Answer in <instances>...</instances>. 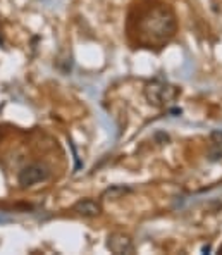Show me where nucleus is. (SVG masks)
<instances>
[{
    "label": "nucleus",
    "mask_w": 222,
    "mask_h": 255,
    "mask_svg": "<svg viewBox=\"0 0 222 255\" xmlns=\"http://www.w3.org/2000/svg\"><path fill=\"white\" fill-rule=\"evenodd\" d=\"M179 95V88L171 83H165V81H150L145 86V99L150 106L155 107H164L167 104L174 102L176 97Z\"/></svg>",
    "instance_id": "nucleus-2"
},
{
    "label": "nucleus",
    "mask_w": 222,
    "mask_h": 255,
    "mask_svg": "<svg viewBox=\"0 0 222 255\" xmlns=\"http://www.w3.org/2000/svg\"><path fill=\"white\" fill-rule=\"evenodd\" d=\"M212 138H214V140H219L217 143H221V141H222V133H221V131H214V133H212Z\"/></svg>",
    "instance_id": "nucleus-7"
},
{
    "label": "nucleus",
    "mask_w": 222,
    "mask_h": 255,
    "mask_svg": "<svg viewBox=\"0 0 222 255\" xmlns=\"http://www.w3.org/2000/svg\"><path fill=\"white\" fill-rule=\"evenodd\" d=\"M143 29L145 33H148L153 40L162 42V40H167L174 35L176 29V21L174 16L169 9L165 7H157L150 12V16L143 21Z\"/></svg>",
    "instance_id": "nucleus-1"
},
{
    "label": "nucleus",
    "mask_w": 222,
    "mask_h": 255,
    "mask_svg": "<svg viewBox=\"0 0 222 255\" xmlns=\"http://www.w3.org/2000/svg\"><path fill=\"white\" fill-rule=\"evenodd\" d=\"M100 205L97 204L95 200H90V198H86V200H80L76 205H74V212H78L80 216H85V217H95L100 214Z\"/></svg>",
    "instance_id": "nucleus-5"
},
{
    "label": "nucleus",
    "mask_w": 222,
    "mask_h": 255,
    "mask_svg": "<svg viewBox=\"0 0 222 255\" xmlns=\"http://www.w3.org/2000/svg\"><path fill=\"white\" fill-rule=\"evenodd\" d=\"M107 247L111 249L112 254H133L134 247H133V242L127 235L124 233H112L109 236V242H107Z\"/></svg>",
    "instance_id": "nucleus-4"
},
{
    "label": "nucleus",
    "mask_w": 222,
    "mask_h": 255,
    "mask_svg": "<svg viewBox=\"0 0 222 255\" xmlns=\"http://www.w3.org/2000/svg\"><path fill=\"white\" fill-rule=\"evenodd\" d=\"M131 188H126V186H111L107 191L104 193V198L107 200H115V198H121L122 195L129 193Z\"/></svg>",
    "instance_id": "nucleus-6"
},
{
    "label": "nucleus",
    "mask_w": 222,
    "mask_h": 255,
    "mask_svg": "<svg viewBox=\"0 0 222 255\" xmlns=\"http://www.w3.org/2000/svg\"><path fill=\"white\" fill-rule=\"evenodd\" d=\"M48 176H50V171H48L47 166H43V164H31V166H26L19 172L17 181H19L22 188H29V186L36 185V183L48 179Z\"/></svg>",
    "instance_id": "nucleus-3"
}]
</instances>
